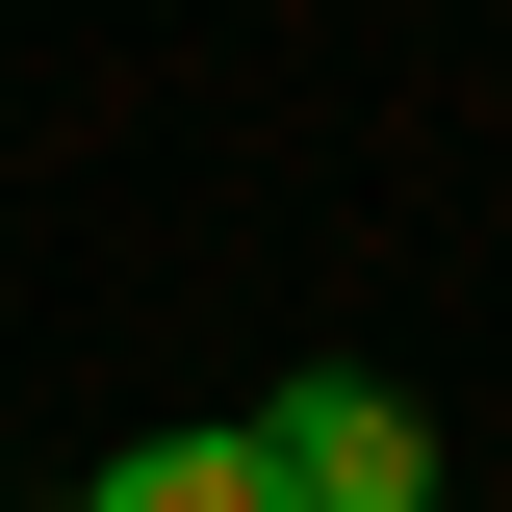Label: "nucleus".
<instances>
[{"instance_id":"obj_1","label":"nucleus","mask_w":512,"mask_h":512,"mask_svg":"<svg viewBox=\"0 0 512 512\" xmlns=\"http://www.w3.org/2000/svg\"><path fill=\"white\" fill-rule=\"evenodd\" d=\"M256 461H282V512H410V487H436L410 384H282V410H256Z\"/></svg>"},{"instance_id":"obj_2","label":"nucleus","mask_w":512,"mask_h":512,"mask_svg":"<svg viewBox=\"0 0 512 512\" xmlns=\"http://www.w3.org/2000/svg\"><path fill=\"white\" fill-rule=\"evenodd\" d=\"M77 512H282V461H256V436H128Z\"/></svg>"}]
</instances>
